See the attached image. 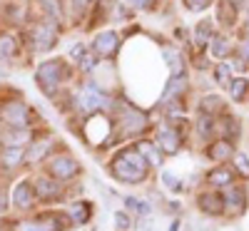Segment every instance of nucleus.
I'll return each instance as SVG.
<instances>
[{
	"instance_id": "nucleus-1",
	"label": "nucleus",
	"mask_w": 249,
	"mask_h": 231,
	"mask_svg": "<svg viewBox=\"0 0 249 231\" xmlns=\"http://www.w3.org/2000/svg\"><path fill=\"white\" fill-rule=\"evenodd\" d=\"M110 172L122 184H140L147 177V162L135 147H127V149L117 152V157L110 164Z\"/></svg>"
},
{
	"instance_id": "nucleus-2",
	"label": "nucleus",
	"mask_w": 249,
	"mask_h": 231,
	"mask_svg": "<svg viewBox=\"0 0 249 231\" xmlns=\"http://www.w3.org/2000/svg\"><path fill=\"white\" fill-rule=\"evenodd\" d=\"M35 80H37V85L43 87L48 95H53L60 87V82H62V65L57 60L43 62V65L37 67V72H35Z\"/></svg>"
},
{
	"instance_id": "nucleus-3",
	"label": "nucleus",
	"mask_w": 249,
	"mask_h": 231,
	"mask_svg": "<svg viewBox=\"0 0 249 231\" xmlns=\"http://www.w3.org/2000/svg\"><path fill=\"white\" fill-rule=\"evenodd\" d=\"M0 115H3V119L10 124V127H25L28 124V117H30V112H28V107L20 99H10V102H5L3 107H0Z\"/></svg>"
},
{
	"instance_id": "nucleus-4",
	"label": "nucleus",
	"mask_w": 249,
	"mask_h": 231,
	"mask_svg": "<svg viewBox=\"0 0 249 231\" xmlns=\"http://www.w3.org/2000/svg\"><path fill=\"white\" fill-rule=\"evenodd\" d=\"M179 144H182V139H179V132L177 130L160 127V132H157V147H160L164 154H177L179 152Z\"/></svg>"
},
{
	"instance_id": "nucleus-5",
	"label": "nucleus",
	"mask_w": 249,
	"mask_h": 231,
	"mask_svg": "<svg viewBox=\"0 0 249 231\" xmlns=\"http://www.w3.org/2000/svg\"><path fill=\"white\" fill-rule=\"evenodd\" d=\"M50 172L57 177V179H72L77 172H80V164L72 159V157H55L50 162Z\"/></svg>"
},
{
	"instance_id": "nucleus-6",
	"label": "nucleus",
	"mask_w": 249,
	"mask_h": 231,
	"mask_svg": "<svg viewBox=\"0 0 249 231\" xmlns=\"http://www.w3.org/2000/svg\"><path fill=\"white\" fill-rule=\"evenodd\" d=\"M35 48L40 50V52H48V50H53L55 48V40H57V30H55V25H48V23H43V25H37L35 28Z\"/></svg>"
},
{
	"instance_id": "nucleus-7",
	"label": "nucleus",
	"mask_w": 249,
	"mask_h": 231,
	"mask_svg": "<svg viewBox=\"0 0 249 231\" xmlns=\"http://www.w3.org/2000/svg\"><path fill=\"white\" fill-rule=\"evenodd\" d=\"M35 194L43 201H57L60 199V182L48 179V177H37L35 179Z\"/></svg>"
},
{
	"instance_id": "nucleus-8",
	"label": "nucleus",
	"mask_w": 249,
	"mask_h": 231,
	"mask_svg": "<svg viewBox=\"0 0 249 231\" xmlns=\"http://www.w3.org/2000/svg\"><path fill=\"white\" fill-rule=\"evenodd\" d=\"M35 199H37V194L33 192V184H30V182H20V184L13 189V204H15L18 209H30V206L35 204Z\"/></svg>"
},
{
	"instance_id": "nucleus-9",
	"label": "nucleus",
	"mask_w": 249,
	"mask_h": 231,
	"mask_svg": "<svg viewBox=\"0 0 249 231\" xmlns=\"http://www.w3.org/2000/svg\"><path fill=\"white\" fill-rule=\"evenodd\" d=\"M115 50H117V33L105 30V33H100V35L95 37V52H97L100 57H110Z\"/></svg>"
},
{
	"instance_id": "nucleus-10",
	"label": "nucleus",
	"mask_w": 249,
	"mask_h": 231,
	"mask_svg": "<svg viewBox=\"0 0 249 231\" xmlns=\"http://www.w3.org/2000/svg\"><path fill=\"white\" fill-rule=\"evenodd\" d=\"M197 204L204 214H212V216H219L224 212V197H219V194H202Z\"/></svg>"
},
{
	"instance_id": "nucleus-11",
	"label": "nucleus",
	"mask_w": 249,
	"mask_h": 231,
	"mask_svg": "<svg viewBox=\"0 0 249 231\" xmlns=\"http://www.w3.org/2000/svg\"><path fill=\"white\" fill-rule=\"evenodd\" d=\"M102 104H105V97H102L95 87H88L85 92L80 95V107L82 110H88V112H92V110H100Z\"/></svg>"
},
{
	"instance_id": "nucleus-12",
	"label": "nucleus",
	"mask_w": 249,
	"mask_h": 231,
	"mask_svg": "<svg viewBox=\"0 0 249 231\" xmlns=\"http://www.w3.org/2000/svg\"><path fill=\"white\" fill-rule=\"evenodd\" d=\"M122 124H124V132L137 134V132H142L144 127H147V119H144V115H142V112H135V110H130L127 115H124Z\"/></svg>"
},
{
	"instance_id": "nucleus-13",
	"label": "nucleus",
	"mask_w": 249,
	"mask_h": 231,
	"mask_svg": "<svg viewBox=\"0 0 249 231\" xmlns=\"http://www.w3.org/2000/svg\"><path fill=\"white\" fill-rule=\"evenodd\" d=\"M0 139H3V144H8V147H23L30 139V132L25 127H13L10 132H5Z\"/></svg>"
},
{
	"instance_id": "nucleus-14",
	"label": "nucleus",
	"mask_w": 249,
	"mask_h": 231,
	"mask_svg": "<svg viewBox=\"0 0 249 231\" xmlns=\"http://www.w3.org/2000/svg\"><path fill=\"white\" fill-rule=\"evenodd\" d=\"M135 149L144 157V162L147 164H160L162 162V154H160V147H155L152 142H137Z\"/></svg>"
},
{
	"instance_id": "nucleus-15",
	"label": "nucleus",
	"mask_w": 249,
	"mask_h": 231,
	"mask_svg": "<svg viewBox=\"0 0 249 231\" xmlns=\"http://www.w3.org/2000/svg\"><path fill=\"white\" fill-rule=\"evenodd\" d=\"M70 216H72L75 224H88L90 216H92V206L88 201H77V204L70 206Z\"/></svg>"
},
{
	"instance_id": "nucleus-16",
	"label": "nucleus",
	"mask_w": 249,
	"mask_h": 231,
	"mask_svg": "<svg viewBox=\"0 0 249 231\" xmlns=\"http://www.w3.org/2000/svg\"><path fill=\"white\" fill-rule=\"evenodd\" d=\"M207 154H210V159H227V157H232V144L227 139H217L214 144H210Z\"/></svg>"
},
{
	"instance_id": "nucleus-17",
	"label": "nucleus",
	"mask_w": 249,
	"mask_h": 231,
	"mask_svg": "<svg viewBox=\"0 0 249 231\" xmlns=\"http://www.w3.org/2000/svg\"><path fill=\"white\" fill-rule=\"evenodd\" d=\"M18 45H15V40L10 35H3L0 37V62H8L13 55H15Z\"/></svg>"
},
{
	"instance_id": "nucleus-18",
	"label": "nucleus",
	"mask_w": 249,
	"mask_h": 231,
	"mask_svg": "<svg viewBox=\"0 0 249 231\" xmlns=\"http://www.w3.org/2000/svg\"><path fill=\"white\" fill-rule=\"evenodd\" d=\"M232 179H234V174L230 169H224V166L210 172V184H214V186H227V184H232Z\"/></svg>"
},
{
	"instance_id": "nucleus-19",
	"label": "nucleus",
	"mask_w": 249,
	"mask_h": 231,
	"mask_svg": "<svg viewBox=\"0 0 249 231\" xmlns=\"http://www.w3.org/2000/svg\"><path fill=\"white\" fill-rule=\"evenodd\" d=\"M195 40L199 45H204V43H210V40H212V23H210V20H202V23L195 28Z\"/></svg>"
},
{
	"instance_id": "nucleus-20",
	"label": "nucleus",
	"mask_w": 249,
	"mask_h": 231,
	"mask_svg": "<svg viewBox=\"0 0 249 231\" xmlns=\"http://www.w3.org/2000/svg\"><path fill=\"white\" fill-rule=\"evenodd\" d=\"M3 159H5L8 166H15V164H20L25 159V149L23 147H8V149L3 152Z\"/></svg>"
},
{
	"instance_id": "nucleus-21",
	"label": "nucleus",
	"mask_w": 249,
	"mask_h": 231,
	"mask_svg": "<svg viewBox=\"0 0 249 231\" xmlns=\"http://www.w3.org/2000/svg\"><path fill=\"white\" fill-rule=\"evenodd\" d=\"M48 149H50V139L40 142V144H33L30 152H25V159H28V162H37V159H43V157L48 154Z\"/></svg>"
},
{
	"instance_id": "nucleus-22",
	"label": "nucleus",
	"mask_w": 249,
	"mask_h": 231,
	"mask_svg": "<svg viewBox=\"0 0 249 231\" xmlns=\"http://www.w3.org/2000/svg\"><path fill=\"white\" fill-rule=\"evenodd\" d=\"M182 90H184V77H175V80H170L167 90H164V95H162V102H172V97L179 95Z\"/></svg>"
},
{
	"instance_id": "nucleus-23",
	"label": "nucleus",
	"mask_w": 249,
	"mask_h": 231,
	"mask_svg": "<svg viewBox=\"0 0 249 231\" xmlns=\"http://www.w3.org/2000/svg\"><path fill=\"white\" fill-rule=\"evenodd\" d=\"M210 52H212V57H227L230 55V43H227L224 37H212V48H210Z\"/></svg>"
},
{
	"instance_id": "nucleus-24",
	"label": "nucleus",
	"mask_w": 249,
	"mask_h": 231,
	"mask_svg": "<svg viewBox=\"0 0 249 231\" xmlns=\"http://www.w3.org/2000/svg\"><path fill=\"white\" fill-rule=\"evenodd\" d=\"M247 90H249V82L244 80V77H237L234 82H232V99H244V95H247Z\"/></svg>"
},
{
	"instance_id": "nucleus-25",
	"label": "nucleus",
	"mask_w": 249,
	"mask_h": 231,
	"mask_svg": "<svg viewBox=\"0 0 249 231\" xmlns=\"http://www.w3.org/2000/svg\"><path fill=\"white\" fill-rule=\"evenodd\" d=\"M224 199H227V204H230V206L234 209V212L244 206V192H242V189H232V192L227 194Z\"/></svg>"
},
{
	"instance_id": "nucleus-26",
	"label": "nucleus",
	"mask_w": 249,
	"mask_h": 231,
	"mask_svg": "<svg viewBox=\"0 0 249 231\" xmlns=\"http://www.w3.org/2000/svg\"><path fill=\"white\" fill-rule=\"evenodd\" d=\"M199 110H202L204 115H212V112H219V97H214V95H210V97H204V102L199 104Z\"/></svg>"
},
{
	"instance_id": "nucleus-27",
	"label": "nucleus",
	"mask_w": 249,
	"mask_h": 231,
	"mask_svg": "<svg viewBox=\"0 0 249 231\" xmlns=\"http://www.w3.org/2000/svg\"><path fill=\"white\" fill-rule=\"evenodd\" d=\"M212 130H214V119H212V115H204V112H202V117H199V134H202V137H210Z\"/></svg>"
},
{
	"instance_id": "nucleus-28",
	"label": "nucleus",
	"mask_w": 249,
	"mask_h": 231,
	"mask_svg": "<svg viewBox=\"0 0 249 231\" xmlns=\"http://www.w3.org/2000/svg\"><path fill=\"white\" fill-rule=\"evenodd\" d=\"M164 57H167V65H170V70L177 75V72H182V57L177 55V52H172V50H164Z\"/></svg>"
},
{
	"instance_id": "nucleus-29",
	"label": "nucleus",
	"mask_w": 249,
	"mask_h": 231,
	"mask_svg": "<svg viewBox=\"0 0 249 231\" xmlns=\"http://www.w3.org/2000/svg\"><path fill=\"white\" fill-rule=\"evenodd\" d=\"M219 17H224V25L234 23V5L232 3H222L219 5Z\"/></svg>"
},
{
	"instance_id": "nucleus-30",
	"label": "nucleus",
	"mask_w": 249,
	"mask_h": 231,
	"mask_svg": "<svg viewBox=\"0 0 249 231\" xmlns=\"http://www.w3.org/2000/svg\"><path fill=\"white\" fill-rule=\"evenodd\" d=\"M115 229L117 231H127L130 229V214L127 212H117L115 214Z\"/></svg>"
},
{
	"instance_id": "nucleus-31",
	"label": "nucleus",
	"mask_w": 249,
	"mask_h": 231,
	"mask_svg": "<svg viewBox=\"0 0 249 231\" xmlns=\"http://www.w3.org/2000/svg\"><path fill=\"white\" fill-rule=\"evenodd\" d=\"M162 184L167 186V189H172V192H179V189H182V182H177V177L170 174V172L162 174Z\"/></svg>"
},
{
	"instance_id": "nucleus-32",
	"label": "nucleus",
	"mask_w": 249,
	"mask_h": 231,
	"mask_svg": "<svg viewBox=\"0 0 249 231\" xmlns=\"http://www.w3.org/2000/svg\"><path fill=\"white\" fill-rule=\"evenodd\" d=\"M210 3H212V0H184V5L187 8H190V10H207V8H210Z\"/></svg>"
},
{
	"instance_id": "nucleus-33",
	"label": "nucleus",
	"mask_w": 249,
	"mask_h": 231,
	"mask_svg": "<svg viewBox=\"0 0 249 231\" xmlns=\"http://www.w3.org/2000/svg\"><path fill=\"white\" fill-rule=\"evenodd\" d=\"M237 132H239V127H237V122H234L232 117H227V119H224V137L230 139V137H234Z\"/></svg>"
},
{
	"instance_id": "nucleus-34",
	"label": "nucleus",
	"mask_w": 249,
	"mask_h": 231,
	"mask_svg": "<svg viewBox=\"0 0 249 231\" xmlns=\"http://www.w3.org/2000/svg\"><path fill=\"white\" fill-rule=\"evenodd\" d=\"M20 231H53L45 221H35V224H23L20 226Z\"/></svg>"
},
{
	"instance_id": "nucleus-35",
	"label": "nucleus",
	"mask_w": 249,
	"mask_h": 231,
	"mask_svg": "<svg viewBox=\"0 0 249 231\" xmlns=\"http://www.w3.org/2000/svg\"><path fill=\"white\" fill-rule=\"evenodd\" d=\"M43 5H45V13L50 17H60V10H57V5L53 3V0H43Z\"/></svg>"
},
{
	"instance_id": "nucleus-36",
	"label": "nucleus",
	"mask_w": 249,
	"mask_h": 231,
	"mask_svg": "<svg viewBox=\"0 0 249 231\" xmlns=\"http://www.w3.org/2000/svg\"><path fill=\"white\" fill-rule=\"evenodd\" d=\"M77 62L82 65V70H92V67H95V57H92V55H82Z\"/></svg>"
},
{
	"instance_id": "nucleus-37",
	"label": "nucleus",
	"mask_w": 249,
	"mask_h": 231,
	"mask_svg": "<svg viewBox=\"0 0 249 231\" xmlns=\"http://www.w3.org/2000/svg\"><path fill=\"white\" fill-rule=\"evenodd\" d=\"M217 82H227V75H230V67H227V65H222V67H217Z\"/></svg>"
},
{
	"instance_id": "nucleus-38",
	"label": "nucleus",
	"mask_w": 249,
	"mask_h": 231,
	"mask_svg": "<svg viewBox=\"0 0 249 231\" xmlns=\"http://www.w3.org/2000/svg\"><path fill=\"white\" fill-rule=\"evenodd\" d=\"M237 166H239V169H242L244 174H249V162H247V157H244V154H239V157H237Z\"/></svg>"
},
{
	"instance_id": "nucleus-39",
	"label": "nucleus",
	"mask_w": 249,
	"mask_h": 231,
	"mask_svg": "<svg viewBox=\"0 0 249 231\" xmlns=\"http://www.w3.org/2000/svg\"><path fill=\"white\" fill-rule=\"evenodd\" d=\"M70 55H72V57H77V60H80V57H82V55H85V45H75V48H72V50H70Z\"/></svg>"
},
{
	"instance_id": "nucleus-40",
	"label": "nucleus",
	"mask_w": 249,
	"mask_h": 231,
	"mask_svg": "<svg viewBox=\"0 0 249 231\" xmlns=\"http://www.w3.org/2000/svg\"><path fill=\"white\" fill-rule=\"evenodd\" d=\"M124 204H127V209H137V199L135 197H127V199H124Z\"/></svg>"
},
{
	"instance_id": "nucleus-41",
	"label": "nucleus",
	"mask_w": 249,
	"mask_h": 231,
	"mask_svg": "<svg viewBox=\"0 0 249 231\" xmlns=\"http://www.w3.org/2000/svg\"><path fill=\"white\" fill-rule=\"evenodd\" d=\"M242 55H244V57H247V60H249V40H247V43H244V45H242Z\"/></svg>"
},
{
	"instance_id": "nucleus-42",
	"label": "nucleus",
	"mask_w": 249,
	"mask_h": 231,
	"mask_svg": "<svg viewBox=\"0 0 249 231\" xmlns=\"http://www.w3.org/2000/svg\"><path fill=\"white\" fill-rule=\"evenodd\" d=\"M132 3H135V5H142V8H144V5H147V0H132Z\"/></svg>"
}]
</instances>
